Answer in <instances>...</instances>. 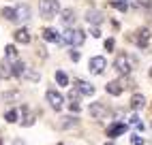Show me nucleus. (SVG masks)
I'll return each mask as SVG.
<instances>
[{
    "label": "nucleus",
    "mask_w": 152,
    "mask_h": 145,
    "mask_svg": "<svg viewBox=\"0 0 152 145\" xmlns=\"http://www.w3.org/2000/svg\"><path fill=\"white\" fill-rule=\"evenodd\" d=\"M133 64H135V60L131 58L129 54H118L116 60H114L116 72H120V75H129V72L133 70Z\"/></svg>",
    "instance_id": "nucleus-1"
},
{
    "label": "nucleus",
    "mask_w": 152,
    "mask_h": 145,
    "mask_svg": "<svg viewBox=\"0 0 152 145\" xmlns=\"http://www.w3.org/2000/svg\"><path fill=\"white\" fill-rule=\"evenodd\" d=\"M58 11H60L58 0H41V2H39V13L45 19H54L58 15Z\"/></svg>",
    "instance_id": "nucleus-2"
},
{
    "label": "nucleus",
    "mask_w": 152,
    "mask_h": 145,
    "mask_svg": "<svg viewBox=\"0 0 152 145\" xmlns=\"http://www.w3.org/2000/svg\"><path fill=\"white\" fill-rule=\"evenodd\" d=\"M45 98H47V102H49V107H52L54 111H62V107H64V98L58 94L56 90H47V94H45Z\"/></svg>",
    "instance_id": "nucleus-3"
},
{
    "label": "nucleus",
    "mask_w": 152,
    "mask_h": 145,
    "mask_svg": "<svg viewBox=\"0 0 152 145\" xmlns=\"http://www.w3.org/2000/svg\"><path fill=\"white\" fill-rule=\"evenodd\" d=\"M105 66H107V60L103 56H94L92 60H90V64H88V68H90L92 75H101V72L105 70Z\"/></svg>",
    "instance_id": "nucleus-4"
},
{
    "label": "nucleus",
    "mask_w": 152,
    "mask_h": 145,
    "mask_svg": "<svg viewBox=\"0 0 152 145\" xmlns=\"http://www.w3.org/2000/svg\"><path fill=\"white\" fill-rule=\"evenodd\" d=\"M30 19V7L28 4H17L15 7V17H13V22L15 24H24Z\"/></svg>",
    "instance_id": "nucleus-5"
},
{
    "label": "nucleus",
    "mask_w": 152,
    "mask_h": 145,
    "mask_svg": "<svg viewBox=\"0 0 152 145\" xmlns=\"http://www.w3.org/2000/svg\"><path fill=\"white\" fill-rule=\"evenodd\" d=\"M75 90H77L82 96H92V94H94V86L88 83V81H84V79L75 81Z\"/></svg>",
    "instance_id": "nucleus-6"
},
{
    "label": "nucleus",
    "mask_w": 152,
    "mask_h": 145,
    "mask_svg": "<svg viewBox=\"0 0 152 145\" xmlns=\"http://www.w3.org/2000/svg\"><path fill=\"white\" fill-rule=\"evenodd\" d=\"M90 115L96 117V120H103V117H107V107L94 102V105H90Z\"/></svg>",
    "instance_id": "nucleus-7"
},
{
    "label": "nucleus",
    "mask_w": 152,
    "mask_h": 145,
    "mask_svg": "<svg viewBox=\"0 0 152 145\" xmlns=\"http://www.w3.org/2000/svg\"><path fill=\"white\" fill-rule=\"evenodd\" d=\"M135 41H137L139 47H148V45H150V30H148V28H139Z\"/></svg>",
    "instance_id": "nucleus-8"
},
{
    "label": "nucleus",
    "mask_w": 152,
    "mask_h": 145,
    "mask_svg": "<svg viewBox=\"0 0 152 145\" xmlns=\"http://www.w3.org/2000/svg\"><path fill=\"white\" fill-rule=\"evenodd\" d=\"M124 130H126L124 124H111V126L107 128V137L116 139V137H120V134H124Z\"/></svg>",
    "instance_id": "nucleus-9"
},
{
    "label": "nucleus",
    "mask_w": 152,
    "mask_h": 145,
    "mask_svg": "<svg viewBox=\"0 0 152 145\" xmlns=\"http://www.w3.org/2000/svg\"><path fill=\"white\" fill-rule=\"evenodd\" d=\"M0 75H2L4 79H9V77H13V64L9 62L7 58L0 62Z\"/></svg>",
    "instance_id": "nucleus-10"
},
{
    "label": "nucleus",
    "mask_w": 152,
    "mask_h": 145,
    "mask_svg": "<svg viewBox=\"0 0 152 145\" xmlns=\"http://www.w3.org/2000/svg\"><path fill=\"white\" fill-rule=\"evenodd\" d=\"M86 22H90V24H101V22H103V13L96 11V9H90V11L86 13Z\"/></svg>",
    "instance_id": "nucleus-11"
},
{
    "label": "nucleus",
    "mask_w": 152,
    "mask_h": 145,
    "mask_svg": "<svg viewBox=\"0 0 152 145\" xmlns=\"http://www.w3.org/2000/svg\"><path fill=\"white\" fill-rule=\"evenodd\" d=\"M41 32H43V41H49V43H56V41H58V43H60V36H58V32L54 28H43Z\"/></svg>",
    "instance_id": "nucleus-12"
},
{
    "label": "nucleus",
    "mask_w": 152,
    "mask_h": 145,
    "mask_svg": "<svg viewBox=\"0 0 152 145\" xmlns=\"http://www.w3.org/2000/svg\"><path fill=\"white\" fill-rule=\"evenodd\" d=\"M86 41V34L82 32V30H73V38H71V45L73 47H82Z\"/></svg>",
    "instance_id": "nucleus-13"
},
{
    "label": "nucleus",
    "mask_w": 152,
    "mask_h": 145,
    "mask_svg": "<svg viewBox=\"0 0 152 145\" xmlns=\"http://www.w3.org/2000/svg\"><path fill=\"white\" fill-rule=\"evenodd\" d=\"M15 41H17V43H30V30L19 28L15 32Z\"/></svg>",
    "instance_id": "nucleus-14"
},
{
    "label": "nucleus",
    "mask_w": 152,
    "mask_h": 145,
    "mask_svg": "<svg viewBox=\"0 0 152 145\" xmlns=\"http://www.w3.org/2000/svg\"><path fill=\"white\" fill-rule=\"evenodd\" d=\"M105 90L109 92L111 96H118V94H122V86H120L118 81H109V83L105 86Z\"/></svg>",
    "instance_id": "nucleus-15"
},
{
    "label": "nucleus",
    "mask_w": 152,
    "mask_h": 145,
    "mask_svg": "<svg viewBox=\"0 0 152 145\" xmlns=\"http://www.w3.org/2000/svg\"><path fill=\"white\" fill-rule=\"evenodd\" d=\"M146 107V98L141 94H133V98H131V109H141Z\"/></svg>",
    "instance_id": "nucleus-16"
},
{
    "label": "nucleus",
    "mask_w": 152,
    "mask_h": 145,
    "mask_svg": "<svg viewBox=\"0 0 152 145\" xmlns=\"http://www.w3.org/2000/svg\"><path fill=\"white\" fill-rule=\"evenodd\" d=\"M24 72H26V64H24L22 60H15L13 62V75L19 77V75H24Z\"/></svg>",
    "instance_id": "nucleus-17"
},
{
    "label": "nucleus",
    "mask_w": 152,
    "mask_h": 145,
    "mask_svg": "<svg viewBox=\"0 0 152 145\" xmlns=\"http://www.w3.org/2000/svg\"><path fill=\"white\" fill-rule=\"evenodd\" d=\"M56 81H58V86L66 88V86H69V75H66L64 70H58V72H56Z\"/></svg>",
    "instance_id": "nucleus-18"
},
{
    "label": "nucleus",
    "mask_w": 152,
    "mask_h": 145,
    "mask_svg": "<svg viewBox=\"0 0 152 145\" xmlns=\"http://www.w3.org/2000/svg\"><path fill=\"white\" fill-rule=\"evenodd\" d=\"M60 19H62V26H69V24H73V22H75V15H73V11H71V9H66Z\"/></svg>",
    "instance_id": "nucleus-19"
},
{
    "label": "nucleus",
    "mask_w": 152,
    "mask_h": 145,
    "mask_svg": "<svg viewBox=\"0 0 152 145\" xmlns=\"http://www.w3.org/2000/svg\"><path fill=\"white\" fill-rule=\"evenodd\" d=\"M71 38H73V28H64L62 36H60V43H64V45H71Z\"/></svg>",
    "instance_id": "nucleus-20"
},
{
    "label": "nucleus",
    "mask_w": 152,
    "mask_h": 145,
    "mask_svg": "<svg viewBox=\"0 0 152 145\" xmlns=\"http://www.w3.org/2000/svg\"><path fill=\"white\" fill-rule=\"evenodd\" d=\"M4 54H7V60L11 62V60H15V58H17V49H15L13 45H7V47H4Z\"/></svg>",
    "instance_id": "nucleus-21"
},
{
    "label": "nucleus",
    "mask_w": 152,
    "mask_h": 145,
    "mask_svg": "<svg viewBox=\"0 0 152 145\" xmlns=\"http://www.w3.org/2000/svg\"><path fill=\"white\" fill-rule=\"evenodd\" d=\"M24 113H26V120H22V126H32L34 124V117H32V113H28V107H24Z\"/></svg>",
    "instance_id": "nucleus-22"
},
{
    "label": "nucleus",
    "mask_w": 152,
    "mask_h": 145,
    "mask_svg": "<svg viewBox=\"0 0 152 145\" xmlns=\"http://www.w3.org/2000/svg\"><path fill=\"white\" fill-rule=\"evenodd\" d=\"M4 120H7L9 124H13V122H17V109H9V111L4 113Z\"/></svg>",
    "instance_id": "nucleus-23"
},
{
    "label": "nucleus",
    "mask_w": 152,
    "mask_h": 145,
    "mask_svg": "<svg viewBox=\"0 0 152 145\" xmlns=\"http://www.w3.org/2000/svg\"><path fill=\"white\" fill-rule=\"evenodd\" d=\"M0 13H2V17H4V19H11V22H13V17H15V9H11V7H4Z\"/></svg>",
    "instance_id": "nucleus-24"
},
{
    "label": "nucleus",
    "mask_w": 152,
    "mask_h": 145,
    "mask_svg": "<svg viewBox=\"0 0 152 145\" xmlns=\"http://www.w3.org/2000/svg\"><path fill=\"white\" fill-rule=\"evenodd\" d=\"M129 124H131V126H135L137 130H144V124L139 122V117H137V115H131V117H129Z\"/></svg>",
    "instance_id": "nucleus-25"
},
{
    "label": "nucleus",
    "mask_w": 152,
    "mask_h": 145,
    "mask_svg": "<svg viewBox=\"0 0 152 145\" xmlns=\"http://www.w3.org/2000/svg\"><path fill=\"white\" fill-rule=\"evenodd\" d=\"M24 77L30 79V81H39V72H37V70H26V72H24Z\"/></svg>",
    "instance_id": "nucleus-26"
},
{
    "label": "nucleus",
    "mask_w": 152,
    "mask_h": 145,
    "mask_svg": "<svg viewBox=\"0 0 152 145\" xmlns=\"http://www.w3.org/2000/svg\"><path fill=\"white\" fill-rule=\"evenodd\" d=\"M114 4L118 7V11H126V7H129L126 0H114Z\"/></svg>",
    "instance_id": "nucleus-27"
},
{
    "label": "nucleus",
    "mask_w": 152,
    "mask_h": 145,
    "mask_svg": "<svg viewBox=\"0 0 152 145\" xmlns=\"http://www.w3.org/2000/svg\"><path fill=\"white\" fill-rule=\"evenodd\" d=\"M131 145H144V139H141L139 134H133V137H131Z\"/></svg>",
    "instance_id": "nucleus-28"
},
{
    "label": "nucleus",
    "mask_w": 152,
    "mask_h": 145,
    "mask_svg": "<svg viewBox=\"0 0 152 145\" xmlns=\"http://www.w3.org/2000/svg\"><path fill=\"white\" fill-rule=\"evenodd\" d=\"M114 45H116L114 38H107V41H105V49H107V51H114Z\"/></svg>",
    "instance_id": "nucleus-29"
},
{
    "label": "nucleus",
    "mask_w": 152,
    "mask_h": 145,
    "mask_svg": "<svg viewBox=\"0 0 152 145\" xmlns=\"http://www.w3.org/2000/svg\"><path fill=\"white\" fill-rule=\"evenodd\" d=\"M69 109L73 111V113H77V111L82 109V107H79V102H69Z\"/></svg>",
    "instance_id": "nucleus-30"
},
{
    "label": "nucleus",
    "mask_w": 152,
    "mask_h": 145,
    "mask_svg": "<svg viewBox=\"0 0 152 145\" xmlns=\"http://www.w3.org/2000/svg\"><path fill=\"white\" fill-rule=\"evenodd\" d=\"M141 7H152V0H139Z\"/></svg>",
    "instance_id": "nucleus-31"
},
{
    "label": "nucleus",
    "mask_w": 152,
    "mask_h": 145,
    "mask_svg": "<svg viewBox=\"0 0 152 145\" xmlns=\"http://www.w3.org/2000/svg\"><path fill=\"white\" fill-rule=\"evenodd\" d=\"M92 36H96V38L101 36V30H99V28H92Z\"/></svg>",
    "instance_id": "nucleus-32"
},
{
    "label": "nucleus",
    "mask_w": 152,
    "mask_h": 145,
    "mask_svg": "<svg viewBox=\"0 0 152 145\" xmlns=\"http://www.w3.org/2000/svg\"><path fill=\"white\" fill-rule=\"evenodd\" d=\"M11 145H26V143H24V141H22V139H15V141H13V143H11Z\"/></svg>",
    "instance_id": "nucleus-33"
},
{
    "label": "nucleus",
    "mask_w": 152,
    "mask_h": 145,
    "mask_svg": "<svg viewBox=\"0 0 152 145\" xmlns=\"http://www.w3.org/2000/svg\"><path fill=\"white\" fill-rule=\"evenodd\" d=\"M105 145H114V143H105Z\"/></svg>",
    "instance_id": "nucleus-34"
},
{
    "label": "nucleus",
    "mask_w": 152,
    "mask_h": 145,
    "mask_svg": "<svg viewBox=\"0 0 152 145\" xmlns=\"http://www.w3.org/2000/svg\"><path fill=\"white\" fill-rule=\"evenodd\" d=\"M150 77H152V68H150Z\"/></svg>",
    "instance_id": "nucleus-35"
},
{
    "label": "nucleus",
    "mask_w": 152,
    "mask_h": 145,
    "mask_svg": "<svg viewBox=\"0 0 152 145\" xmlns=\"http://www.w3.org/2000/svg\"><path fill=\"white\" fill-rule=\"evenodd\" d=\"M0 145H2V139H0Z\"/></svg>",
    "instance_id": "nucleus-36"
}]
</instances>
